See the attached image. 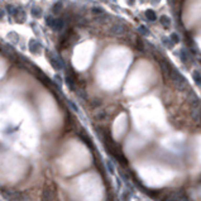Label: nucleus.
Returning <instances> with one entry per match:
<instances>
[{
    "mask_svg": "<svg viewBox=\"0 0 201 201\" xmlns=\"http://www.w3.org/2000/svg\"><path fill=\"white\" fill-rule=\"evenodd\" d=\"M56 192H57L56 185L53 182L47 183L43 190V194H42V201H53L56 197Z\"/></svg>",
    "mask_w": 201,
    "mask_h": 201,
    "instance_id": "nucleus-2",
    "label": "nucleus"
},
{
    "mask_svg": "<svg viewBox=\"0 0 201 201\" xmlns=\"http://www.w3.org/2000/svg\"><path fill=\"white\" fill-rule=\"evenodd\" d=\"M137 47H138V50H139V51H142V52H143V51H144L143 43H142V41H140L139 38H138V41H137Z\"/></svg>",
    "mask_w": 201,
    "mask_h": 201,
    "instance_id": "nucleus-11",
    "label": "nucleus"
},
{
    "mask_svg": "<svg viewBox=\"0 0 201 201\" xmlns=\"http://www.w3.org/2000/svg\"><path fill=\"white\" fill-rule=\"evenodd\" d=\"M163 43H165L168 48H172L173 47V42L170 39V38H163Z\"/></svg>",
    "mask_w": 201,
    "mask_h": 201,
    "instance_id": "nucleus-8",
    "label": "nucleus"
},
{
    "mask_svg": "<svg viewBox=\"0 0 201 201\" xmlns=\"http://www.w3.org/2000/svg\"><path fill=\"white\" fill-rule=\"evenodd\" d=\"M108 168H109V171H110V173H114V168H113V166H111L110 162H108Z\"/></svg>",
    "mask_w": 201,
    "mask_h": 201,
    "instance_id": "nucleus-13",
    "label": "nucleus"
},
{
    "mask_svg": "<svg viewBox=\"0 0 201 201\" xmlns=\"http://www.w3.org/2000/svg\"><path fill=\"white\" fill-rule=\"evenodd\" d=\"M192 79H194L195 84L196 85H199V86H201V73L199 71H194L192 72Z\"/></svg>",
    "mask_w": 201,
    "mask_h": 201,
    "instance_id": "nucleus-5",
    "label": "nucleus"
},
{
    "mask_svg": "<svg viewBox=\"0 0 201 201\" xmlns=\"http://www.w3.org/2000/svg\"><path fill=\"white\" fill-rule=\"evenodd\" d=\"M114 29H115V33L116 34H123L124 33V27L123 25H119V27L116 25V27H114Z\"/></svg>",
    "mask_w": 201,
    "mask_h": 201,
    "instance_id": "nucleus-10",
    "label": "nucleus"
},
{
    "mask_svg": "<svg viewBox=\"0 0 201 201\" xmlns=\"http://www.w3.org/2000/svg\"><path fill=\"white\" fill-rule=\"evenodd\" d=\"M170 39L172 41L173 43H178V42H180V38H178V36H177L176 33H172V34H171V37H170Z\"/></svg>",
    "mask_w": 201,
    "mask_h": 201,
    "instance_id": "nucleus-9",
    "label": "nucleus"
},
{
    "mask_svg": "<svg viewBox=\"0 0 201 201\" xmlns=\"http://www.w3.org/2000/svg\"><path fill=\"white\" fill-rule=\"evenodd\" d=\"M168 77L171 79V81L173 82V85L177 87L178 90H185V89H187V81L186 79L180 73L176 68H172L171 71H170V73H168Z\"/></svg>",
    "mask_w": 201,
    "mask_h": 201,
    "instance_id": "nucleus-1",
    "label": "nucleus"
},
{
    "mask_svg": "<svg viewBox=\"0 0 201 201\" xmlns=\"http://www.w3.org/2000/svg\"><path fill=\"white\" fill-rule=\"evenodd\" d=\"M159 1H161V0H151V3H152V4H158Z\"/></svg>",
    "mask_w": 201,
    "mask_h": 201,
    "instance_id": "nucleus-14",
    "label": "nucleus"
},
{
    "mask_svg": "<svg viewBox=\"0 0 201 201\" xmlns=\"http://www.w3.org/2000/svg\"><path fill=\"white\" fill-rule=\"evenodd\" d=\"M80 137L82 138V140H85V143L90 147V148H93V144H91V139L89 138V137L86 135V134H80Z\"/></svg>",
    "mask_w": 201,
    "mask_h": 201,
    "instance_id": "nucleus-7",
    "label": "nucleus"
},
{
    "mask_svg": "<svg viewBox=\"0 0 201 201\" xmlns=\"http://www.w3.org/2000/svg\"><path fill=\"white\" fill-rule=\"evenodd\" d=\"M159 22H161V24H162L165 28H168V27L171 25V20H170V18L166 17V15H162V17L159 18Z\"/></svg>",
    "mask_w": 201,
    "mask_h": 201,
    "instance_id": "nucleus-4",
    "label": "nucleus"
},
{
    "mask_svg": "<svg viewBox=\"0 0 201 201\" xmlns=\"http://www.w3.org/2000/svg\"><path fill=\"white\" fill-rule=\"evenodd\" d=\"M139 30H140V33H142V34H144V36H147V34H148V32L145 30V28H144L143 25H142V27L139 28Z\"/></svg>",
    "mask_w": 201,
    "mask_h": 201,
    "instance_id": "nucleus-12",
    "label": "nucleus"
},
{
    "mask_svg": "<svg viewBox=\"0 0 201 201\" xmlns=\"http://www.w3.org/2000/svg\"><path fill=\"white\" fill-rule=\"evenodd\" d=\"M145 15H147V18H148L151 22H154V20L157 19V17H156V13H154L153 10H147Z\"/></svg>",
    "mask_w": 201,
    "mask_h": 201,
    "instance_id": "nucleus-6",
    "label": "nucleus"
},
{
    "mask_svg": "<svg viewBox=\"0 0 201 201\" xmlns=\"http://www.w3.org/2000/svg\"><path fill=\"white\" fill-rule=\"evenodd\" d=\"M178 56H180L181 61H182L183 63H187V62H188V59H191V57H190V53H188L186 50H181V51H180Z\"/></svg>",
    "mask_w": 201,
    "mask_h": 201,
    "instance_id": "nucleus-3",
    "label": "nucleus"
}]
</instances>
